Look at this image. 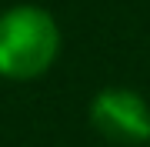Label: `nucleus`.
Instances as JSON below:
<instances>
[{
	"mask_svg": "<svg viewBox=\"0 0 150 147\" xmlns=\"http://www.w3.org/2000/svg\"><path fill=\"white\" fill-rule=\"evenodd\" d=\"M90 127L117 147L150 144V104L130 87H103L90 100Z\"/></svg>",
	"mask_w": 150,
	"mask_h": 147,
	"instance_id": "2",
	"label": "nucleus"
},
{
	"mask_svg": "<svg viewBox=\"0 0 150 147\" xmlns=\"http://www.w3.org/2000/svg\"><path fill=\"white\" fill-rule=\"evenodd\" d=\"M60 23L37 4L0 10V77L13 84L37 80L60 57Z\"/></svg>",
	"mask_w": 150,
	"mask_h": 147,
	"instance_id": "1",
	"label": "nucleus"
}]
</instances>
